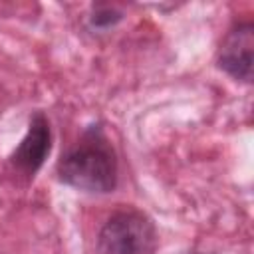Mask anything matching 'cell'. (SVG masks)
<instances>
[{
    "label": "cell",
    "instance_id": "cell-1",
    "mask_svg": "<svg viewBox=\"0 0 254 254\" xmlns=\"http://www.w3.org/2000/svg\"><path fill=\"white\" fill-rule=\"evenodd\" d=\"M60 181L87 192H111L117 185L115 153L99 127L85 131L81 143L58 163Z\"/></svg>",
    "mask_w": 254,
    "mask_h": 254
},
{
    "label": "cell",
    "instance_id": "cell-2",
    "mask_svg": "<svg viewBox=\"0 0 254 254\" xmlns=\"http://www.w3.org/2000/svg\"><path fill=\"white\" fill-rule=\"evenodd\" d=\"M159 234L153 220L139 210L113 214L97 236V254H153Z\"/></svg>",
    "mask_w": 254,
    "mask_h": 254
},
{
    "label": "cell",
    "instance_id": "cell-3",
    "mask_svg": "<svg viewBox=\"0 0 254 254\" xmlns=\"http://www.w3.org/2000/svg\"><path fill=\"white\" fill-rule=\"evenodd\" d=\"M52 149V131H50V121L46 119L44 113H34L28 125L26 137L20 141L16 151L10 157L12 167L26 177H34L38 169L44 165L46 157L50 155Z\"/></svg>",
    "mask_w": 254,
    "mask_h": 254
},
{
    "label": "cell",
    "instance_id": "cell-4",
    "mask_svg": "<svg viewBox=\"0 0 254 254\" xmlns=\"http://www.w3.org/2000/svg\"><path fill=\"white\" fill-rule=\"evenodd\" d=\"M254 28L250 22L236 24L220 44L218 67L240 81H252Z\"/></svg>",
    "mask_w": 254,
    "mask_h": 254
},
{
    "label": "cell",
    "instance_id": "cell-5",
    "mask_svg": "<svg viewBox=\"0 0 254 254\" xmlns=\"http://www.w3.org/2000/svg\"><path fill=\"white\" fill-rule=\"evenodd\" d=\"M119 20H121V12L111 6H97L91 16V24L97 28H109V26L117 24Z\"/></svg>",
    "mask_w": 254,
    "mask_h": 254
}]
</instances>
